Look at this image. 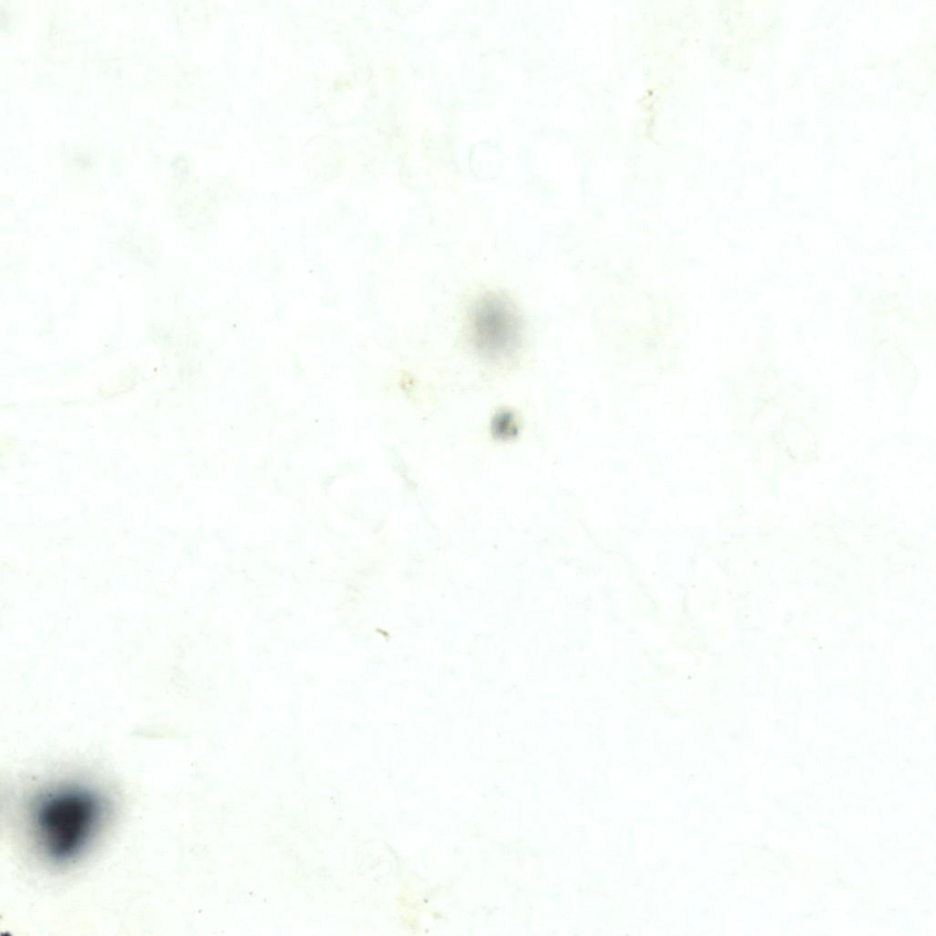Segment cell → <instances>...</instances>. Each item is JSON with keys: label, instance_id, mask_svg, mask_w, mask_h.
<instances>
[{"label": "cell", "instance_id": "cell-1", "mask_svg": "<svg viewBox=\"0 0 936 936\" xmlns=\"http://www.w3.org/2000/svg\"><path fill=\"white\" fill-rule=\"evenodd\" d=\"M101 797L80 783L55 784L33 796L29 828L41 856L65 864L81 855L104 820Z\"/></svg>", "mask_w": 936, "mask_h": 936}, {"label": "cell", "instance_id": "cell-2", "mask_svg": "<svg viewBox=\"0 0 936 936\" xmlns=\"http://www.w3.org/2000/svg\"><path fill=\"white\" fill-rule=\"evenodd\" d=\"M466 333L470 345L483 359L504 363L511 359L521 346L522 318L508 296L488 292L476 298L470 306Z\"/></svg>", "mask_w": 936, "mask_h": 936}, {"label": "cell", "instance_id": "cell-3", "mask_svg": "<svg viewBox=\"0 0 936 936\" xmlns=\"http://www.w3.org/2000/svg\"><path fill=\"white\" fill-rule=\"evenodd\" d=\"M494 425L495 426V431L502 436L512 435L516 429L514 419L506 413L498 416Z\"/></svg>", "mask_w": 936, "mask_h": 936}]
</instances>
